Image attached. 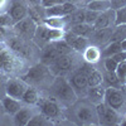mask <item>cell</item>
<instances>
[{
	"label": "cell",
	"mask_w": 126,
	"mask_h": 126,
	"mask_svg": "<svg viewBox=\"0 0 126 126\" xmlns=\"http://www.w3.org/2000/svg\"><path fill=\"white\" fill-rule=\"evenodd\" d=\"M27 83H32V85H43L46 83L49 78H52V72L49 69L48 66L39 63L35 64L32 68H29V71L22 77Z\"/></svg>",
	"instance_id": "1"
},
{
	"label": "cell",
	"mask_w": 126,
	"mask_h": 126,
	"mask_svg": "<svg viewBox=\"0 0 126 126\" xmlns=\"http://www.w3.org/2000/svg\"><path fill=\"white\" fill-rule=\"evenodd\" d=\"M54 86V94L57 100L64 102V103H73L77 100V93L73 90V87L71 86L69 81H67L66 78L59 77L56 79V82L53 83Z\"/></svg>",
	"instance_id": "2"
},
{
	"label": "cell",
	"mask_w": 126,
	"mask_h": 126,
	"mask_svg": "<svg viewBox=\"0 0 126 126\" xmlns=\"http://www.w3.org/2000/svg\"><path fill=\"white\" fill-rule=\"evenodd\" d=\"M103 102L109 107L117 110L119 112L125 107L126 103V94L124 90H120L117 87H107L105 91V100Z\"/></svg>",
	"instance_id": "3"
},
{
	"label": "cell",
	"mask_w": 126,
	"mask_h": 126,
	"mask_svg": "<svg viewBox=\"0 0 126 126\" xmlns=\"http://www.w3.org/2000/svg\"><path fill=\"white\" fill-rule=\"evenodd\" d=\"M96 112H97L98 122L102 124V125H117V124H121L119 111L109 107L105 102H101V103L96 105Z\"/></svg>",
	"instance_id": "4"
},
{
	"label": "cell",
	"mask_w": 126,
	"mask_h": 126,
	"mask_svg": "<svg viewBox=\"0 0 126 126\" xmlns=\"http://www.w3.org/2000/svg\"><path fill=\"white\" fill-rule=\"evenodd\" d=\"M92 66L91 63L88 64H83L82 68H79L75 75H73L69 79V83L71 86L73 87V90L77 92H86L87 88H88V81H87V75L88 72L91 71Z\"/></svg>",
	"instance_id": "5"
},
{
	"label": "cell",
	"mask_w": 126,
	"mask_h": 126,
	"mask_svg": "<svg viewBox=\"0 0 126 126\" xmlns=\"http://www.w3.org/2000/svg\"><path fill=\"white\" fill-rule=\"evenodd\" d=\"M75 62L76 58L72 53H67V54H62L59 56L52 64H49V69L52 73L54 75H61L62 72H68L75 67Z\"/></svg>",
	"instance_id": "6"
},
{
	"label": "cell",
	"mask_w": 126,
	"mask_h": 126,
	"mask_svg": "<svg viewBox=\"0 0 126 126\" xmlns=\"http://www.w3.org/2000/svg\"><path fill=\"white\" fill-rule=\"evenodd\" d=\"M28 88V83L22 78H10L8 79L6 85H5V92L6 96H10L13 98L20 100L22 101V97L25 92V90Z\"/></svg>",
	"instance_id": "7"
},
{
	"label": "cell",
	"mask_w": 126,
	"mask_h": 126,
	"mask_svg": "<svg viewBox=\"0 0 126 126\" xmlns=\"http://www.w3.org/2000/svg\"><path fill=\"white\" fill-rule=\"evenodd\" d=\"M18 64V56L13 50L4 48L0 52V69L3 72H13Z\"/></svg>",
	"instance_id": "8"
},
{
	"label": "cell",
	"mask_w": 126,
	"mask_h": 126,
	"mask_svg": "<svg viewBox=\"0 0 126 126\" xmlns=\"http://www.w3.org/2000/svg\"><path fill=\"white\" fill-rule=\"evenodd\" d=\"M38 105L40 107L42 113L49 120H56L61 116V107L59 105L53 100H46V98H39Z\"/></svg>",
	"instance_id": "9"
},
{
	"label": "cell",
	"mask_w": 126,
	"mask_h": 126,
	"mask_svg": "<svg viewBox=\"0 0 126 126\" xmlns=\"http://www.w3.org/2000/svg\"><path fill=\"white\" fill-rule=\"evenodd\" d=\"M44 9H46V15L48 18H62V16H67L75 12L76 5L69 1H66L63 4L50 6V8H44Z\"/></svg>",
	"instance_id": "10"
},
{
	"label": "cell",
	"mask_w": 126,
	"mask_h": 126,
	"mask_svg": "<svg viewBox=\"0 0 126 126\" xmlns=\"http://www.w3.org/2000/svg\"><path fill=\"white\" fill-rule=\"evenodd\" d=\"M35 29H37V24L30 18H27V16L15 23V30L18 32L19 35H22L24 38H29V39L34 38Z\"/></svg>",
	"instance_id": "11"
},
{
	"label": "cell",
	"mask_w": 126,
	"mask_h": 126,
	"mask_svg": "<svg viewBox=\"0 0 126 126\" xmlns=\"http://www.w3.org/2000/svg\"><path fill=\"white\" fill-rule=\"evenodd\" d=\"M112 28L93 29V33L88 38L90 43H93V46H97V47H102V46H106L107 43H110V38H111V34H112Z\"/></svg>",
	"instance_id": "12"
},
{
	"label": "cell",
	"mask_w": 126,
	"mask_h": 126,
	"mask_svg": "<svg viewBox=\"0 0 126 126\" xmlns=\"http://www.w3.org/2000/svg\"><path fill=\"white\" fill-rule=\"evenodd\" d=\"M93 29H102V28H112L115 27V10L109 9L106 12H102L96 22L93 23Z\"/></svg>",
	"instance_id": "13"
},
{
	"label": "cell",
	"mask_w": 126,
	"mask_h": 126,
	"mask_svg": "<svg viewBox=\"0 0 126 126\" xmlns=\"http://www.w3.org/2000/svg\"><path fill=\"white\" fill-rule=\"evenodd\" d=\"M77 119L82 124H97L98 117L96 109H92L90 106H82L77 110Z\"/></svg>",
	"instance_id": "14"
},
{
	"label": "cell",
	"mask_w": 126,
	"mask_h": 126,
	"mask_svg": "<svg viewBox=\"0 0 126 126\" xmlns=\"http://www.w3.org/2000/svg\"><path fill=\"white\" fill-rule=\"evenodd\" d=\"M59 50L56 46L54 42H50V43H48L44 48H43V53H42V62L43 64L46 66H49L52 64L58 57H59Z\"/></svg>",
	"instance_id": "15"
},
{
	"label": "cell",
	"mask_w": 126,
	"mask_h": 126,
	"mask_svg": "<svg viewBox=\"0 0 126 126\" xmlns=\"http://www.w3.org/2000/svg\"><path fill=\"white\" fill-rule=\"evenodd\" d=\"M27 6L24 3H22L20 0H14L12 6H10V12H9V15L10 18H12L13 23L15 24L16 22H19V20H22L23 18L27 16Z\"/></svg>",
	"instance_id": "16"
},
{
	"label": "cell",
	"mask_w": 126,
	"mask_h": 126,
	"mask_svg": "<svg viewBox=\"0 0 126 126\" xmlns=\"http://www.w3.org/2000/svg\"><path fill=\"white\" fill-rule=\"evenodd\" d=\"M105 88L102 85H97V86H92V87H88L87 91H86V94L88 100L91 101V103L93 105H97V103H101L103 102L105 100Z\"/></svg>",
	"instance_id": "17"
},
{
	"label": "cell",
	"mask_w": 126,
	"mask_h": 126,
	"mask_svg": "<svg viewBox=\"0 0 126 126\" xmlns=\"http://www.w3.org/2000/svg\"><path fill=\"white\" fill-rule=\"evenodd\" d=\"M1 106L4 109V111L8 113V115H14L22 109V102H20V100H16V98H13L10 96H6L4 98H1Z\"/></svg>",
	"instance_id": "18"
},
{
	"label": "cell",
	"mask_w": 126,
	"mask_h": 126,
	"mask_svg": "<svg viewBox=\"0 0 126 126\" xmlns=\"http://www.w3.org/2000/svg\"><path fill=\"white\" fill-rule=\"evenodd\" d=\"M71 32L73 34H76L78 37H86L90 38L91 34L93 33V27L87 24V23H79V24H73L69 27Z\"/></svg>",
	"instance_id": "19"
},
{
	"label": "cell",
	"mask_w": 126,
	"mask_h": 126,
	"mask_svg": "<svg viewBox=\"0 0 126 126\" xmlns=\"http://www.w3.org/2000/svg\"><path fill=\"white\" fill-rule=\"evenodd\" d=\"M32 116H33V113H32V111L29 109H24L22 107L15 115H14V122L15 125L18 126H27L32 119Z\"/></svg>",
	"instance_id": "20"
},
{
	"label": "cell",
	"mask_w": 126,
	"mask_h": 126,
	"mask_svg": "<svg viewBox=\"0 0 126 126\" xmlns=\"http://www.w3.org/2000/svg\"><path fill=\"white\" fill-rule=\"evenodd\" d=\"M83 57H85L87 63H96L101 58V50L98 49L97 46H88L83 50Z\"/></svg>",
	"instance_id": "21"
},
{
	"label": "cell",
	"mask_w": 126,
	"mask_h": 126,
	"mask_svg": "<svg viewBox=\"0 0 126 126\" xmlns=\"http://www.w3.org/2000/svg\"><path fill=\"white\" fill-rule=\"evenodd\" d=\"M86 8L90 10H94V12H106V10L111 9V1L110 0H91V1L86 3Z\"/></svg>",
	"instance_id": "22"
},
{
	"label": "cell",
	"mask_w": 126,
	"mask_h": 126,
	"mask_svg": "<svg viewBox=\"0 0 126 126\" xmlns=\"http://www.w3.org/2000/svg\"><path fill=\"white\" fill-rule=\"evenodd\" d=\"M121 46H120V42H110L106 46L103 47L102 52H101V57L102 58H109V57H112L116 53L121 52Z\"/></svg>",
	"instance_id": "23"
},
{
	"label": "cell",
	"mask_w": 126,
	"mask_h": 126,
	"mask_svg": "<svg viewBox=\"0 0 126 126\" xmlns=\"http://www.w3.org/2000/svg\"><path fill=\"white\" fill-rule=\"evenodd\" d=\"M88 46H90V39L86 38V37H78V35H76L75 38H73V40L69 43V47L72 48V50L81 52V53Z\"/></svg>",
	"instance_id": "24"
},
{
	"label": "cell",
	"mask_w": 126,
	"mask_h": 126,
	"mask_svg": "<svg viewBox=\"0 0 126 126\" xmlns=\"http://www.w3.org/2000/svg\"><path fill=\"white\" fill-rule=\"evenodd\" d=\"M85 12L83 9H76L73 13H71L69 15L64 16L66 23L67 24H79V23H85Z\"/></svg>",
	"instance_id": "25"
},
{
	"label": "cell",
	"mask_w": 126,
	"mask_h": 126,
	"mask_svg": "<svg viewBox=\"0 0 126 126\" xmlns=\"http://www.w3.org/2000/svg\"><path fill=\"white\" fill-rule=\"evenodd\" d=\"M22 101L27 105H35L39 101V96H38V91L33 87H28L22 97Z\"/></svg>",
	"instance_id": "26"
},
{
	"label": "cell",
	"mask_w": 126,
	"mask_h": 126,
	"mask_svg": "<svg viewBox=\"0 0 126 126\" xmlns=\"http://www.w3.org/2000/svg\"><path fill=\"white\" fill-rule=\"evenodd\" d=\"M87 81H88V87H92V86H97V85H101L102 81H103V76L100 71H97L96 68H91V71L88 72L87 75Z\"/></svg>",
	"instance_id": "27"
},
{
	"label": "cell",
	"mask_w": 126,
	"mask_h": 126,
	"mask_svg": "<svg viewBox=\"0 0 126 126\" xmlns=\"http://www.w3.org/2000/svg\"><path fill=\"white\" fill-rule=\"evenodd\" d=\"M126 38V24L115 25L112 28V34L110 38V42H121Z\"/></svg>",
	"instance_id": "28"
},
{
	"label": "cell",
	"mask_w": 126,
	"mask_h": 126,
	"mask_svg": "<svg viewBox=\"0 0 126 126\" xmlns=\"http://www.w3.org/2000/svg\"><path fill=\"white\" fill-rule=\"evenodd\" d=\"M103 79H105V82L107 83L109 87H117V88H120V86L122 85L120 78L116 75V72H107L106 75L103 76Z\"/></svg>",
	"instance_id": "29"
},
{
	"label": "cell",
	"mask_w": 126,
	"mask_h": 126,
	"mask_svg": "<svg viewBox=\"0 0 126 126\" xmlns=\"http://www.w3.org/2000/svg\"><path fill=\"white\" fill-rule=\"evenodd\" d=\"M52 121L46 117L43 113H40V115H34V116H32L30 121H29V126H44V125H50Z\"/></svg>",
	"instance_id": "30"
},
{
	"label": "cell",
	"mask_w": 126,
	"mask_h": 126,
	"mask_svg": "<svg viewBox=\"0 0 126 126\" xmlns=\"http://www.w3.org/2000/svg\"><path fill=\"white\" fill-rule=\"evenodd\" d=\"M126 24V6L115 10V25Z\"/></svg>",
	"instance_id": "31"
},
{
	"label": "cell",
	"mask_w": 126,
	"mask_h": 126,
	"mask_svg": "<svg viewBox=\"0 0 126 126\" xmlns=\"http://www.w3.org/2000/svg\"><path fill=\"white\" fill-rule=\"evenodd\" d=\"M100 14H101L100 12H94V10L86 9V12H85V23H87L90 25H93V23L96 22V19L98 18Z\"/></svg>",
	"instance_id": "32"
},
{
	"label": "cell",
	"mask_w": 126,
	"mask_h": 126,
	"mask_svg": "<svg viewBox=\"0 0 126 126\" xmlns=\"http://www.w3.org/2000/svg\"><path fill=\"white\" fill-rule=\"evenodd\" d=\"M116 75L120 78L121 83H126V61L119 63L117 69H116Z\"/></svg>",
	"instance_id": "33"
},
{
	"label": "cell",
	"mask_w": 126,
	"mask_h": 126,
	"mask_svg": "<svg viewBox=\"0 0 126 126\" xmlns=\"http://www.w3.org/2000/svg\"><path fill=\"white\" fill-rule=\"evenodd\" d=\"M117 66H119V63L115 61L112 57L105 58V68H106L107 72H116Z\"/></svg>",
	"instance_id": "34"
},
{
	"label": "cell",
	"mask_w": 126,
	"mask_h": 126,
	"mask_svg": "<svg viewBox=\"0 0 126 126\" xmlns=\"http://www.w3.org/2000/svg\"><path fill=\"white\" fill-rule=\"evenodd\" d=\"M29 18L33 20L37 25H39L42 22H44V18H42L40 13H38V10H37L35 8H32V9L29 10Z\"/></svg>",
	"instance_id": "35"
},
{
	"label": "cell",
	"mask_w": 126,
	"mask_h": 126,
	"mask_svg": "<svg viewBox=\"0 0 126 126\" xmlns=\"http://www.w3.org/2000/svg\"><path fill=\"white\" fill-rule=\"evenodd\" d=\"M67 0H42V6L43 8H50V6H56V5H59V4H63L66 3Z\"/></svg>",
	"instance_id": "36"
},
{
	"label": "cell",
	"mask_w": 126,
	"mask_h": 126,
	"mask_svg": "<svg viewBox=\"0 0 126 126\" xmlns=\"http://www.w3.org/2000/svg\"><path fill=\"white\" fill-rule=\"evenodd\" d=\"M10 24H13V20H12L9 14H1L0 15V27H6V25H10Z\"/></svg>",
	"instance_id": "37"
},
{
	"label": "cell",
	"mask_w": 126,
	"mask_h": 126,
	"mask_svg": "<svg viewBox=\"0 0 126 126\" xmlns=\"http://www.w3.org/2000/svg\"><path fill=\"white\" fill-rule=\"evenodd\" d=\"M111 1V9L117 10L122 6H126V0H110Z\"/></svg>",
	"instance_id": "38"
},
{
	"label": "cell",
	"mask_w": 126,
	"mask_h": 126,
	"mask_svg": "<svg viewBox=\"0 0 126 126\" xmlns=\"http://www.w3.org/2000/svg\"><path fill=\"white\" fill-rule=\"evenodd\" d=\"M112 58L116 61L117 63H121V62L126 61V52L121 50V52H119V53H116L115 56H112Z\"/></svg>",
	"instance_id": "39"
},
{
	"label": "cell",
	"mask_w": 126,
	"mask_h": 126,
	"mask_svg": "<svg viewBox=\"0 0 126 126\" xmlns=\"http://www.w3.org/2000/svg\"><path fill=\"white\" fill-rule=\"evenodd\" d=\"M120 46H121V49H122L124 52H126V38L120 42Z\"/></svg>",
	"instance_id": "40"
},
{
	"label": "cell",
	"mask_w": 126,
	"mask_h": 126,
	"mask_svg": "<svg viewBox=\"0 0 126 126\" xmlns=\"http://www.w3.org/2000/svg\"><path fill=\"white\" fill-rule=\"evenodd\" d=\"M27 1L30 3V4H33V5H38V4L42 3V0H27Z\"/></svg>",
	"instance_id": "41"
},
{
	"label": "cell",
	"mask_w": 126,
	"mask_h": 126,
	"mask_svg": "<svg viewBox=\"0 0 126 126\" xmlns=\"http://www.w3.org/2000/svg\"><path fill=\"white\" fill-rule=\"evenodd\" d=\"M67 1H69V3H72V4L76 5V3H77V1H81V0H67Z\"/></svg>",
	"instance_id": "42"
},
{
	"label": "cell",
	"mask_w": 126,
	"mask_h": 126,
	"mask_svg": "<svg viewBox=\"0 0 126 126\" xmlns=\"http://www.w3.org/2000/svg\"><path fill=\"white\" fill-rule=\"evenodd\" d=\"M4 48H5V46H4L3 43H0V52H1V50H3Z\"/></svg>",
	"instance_id": "43"
},
{
	"label": "cell",
	"mask_w": 126,
	"mask_h": 126,
	"mask_svg": "<svg viewBox=\"0 0 126 126\" xmlns=\"http://www.w3.org/2000/svg\"><path fill=\"white\" fill-rule=\"evenodd\" d=\"M3 33H4V32H3V29H1V28H0V37H1V35H3Z\"/></svg>",
	"instance_id": "44"
},
{
	"label": "cell",
	"mask_w": 126,
	"mask_h": 126,
	"mask_svg": "<svg viewBox=\"0 0 126 126\" xmlns=\"http://www.w3.org/2000/svg\"><path fill=\"white\" fill-rule=\"evenodd\" d=\"M88 1H91V0H86V3H88Z\"/></svg>",
	"instance_id": "45"
},
{
	"label": "cell",
	"mask_w": 126,
	"mask_h": 126,
	"mask_svg": "<svg viewBox=\"0 0 126 126\" xmlns=\"http://www.w3.org/2000/svg\"><path fill=\"white\" fill-rule=\"evenodd\" d=\"M0 83H1V81H0Z\"/></svg>",
	"instance_id": "46"
},
{
	"label": "cell",
	"mask_w": 126,
	"mask_h": 126,
	"mask_svg": "<svg viewBox=\"0 0 126 126\" xmlns=\"http://www.w3.org/2000/svg\"><path fill=\"white\" fill-rule=\"evenodd\" d=\"M0 103H1V102H0Z\"/></svg>",
	"instance_id": "47"
}]
</instances>
